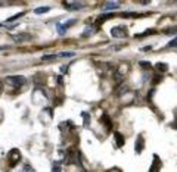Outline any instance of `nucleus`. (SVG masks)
I'll use <instances>...</instances> for the list:
<instances>
[{
    "label": "nucleus",
    "instance_id": "nucleus-1",
    "mask_svg": "<svg viewBox=\"0 0 177 172\" xmlns=\"http://www.w3.org/2000/svg\"><path fill=\"white\" fill-rule=\"evenodd\" d=\"M6 81H8L10 85H13L15 88H19V87H22V85L27 84V78L22 77V75H12V77H9Z\"/></svg>",
    "mask_w": 177,
    "mask_h": 172
},
{
    "label": "nucleus",
    "instance_id": "nucleus-2",
    "mask_svg": "<svg viewBox=\"0 0 177 172\" xmlns=\"http://www.w3.org/2000/svg\"><path fill=\"white\" fill-rule=\"evenodd\" d=\"M111 35L115 38H124L127 35V28L126 27H114L111 30Z\"/></svg>",
    "mask_w": 177,
    "mask_h": 172
},
{
    "label": "nucleus",
    "instance_id": "nucleus-3",
    "mask_svg": "<svg viewBox=\"0 0 177 172\" xmlns=\"http://www.w3.org/2000/svg\"><path fill=\"white\" fill-rule=\"evenodd\" d=\"M64 8L68 10H80L84 8V3L81 2H64Z\"/></svg>",
    "mask_w": 177,
    "mask_h": 172
},
{
    "label": "nucleus",
    "instance_id": "nucleus-4",
    "mask_svg": "<svg viewBox=\"0 0 177 172\" xmlns=\"http://www.w3.org/2000/svg\"><path fill=\"white\" fill-rule=\"evenodd\" d=\"M33 38L30 34L27 33H19V34H12V40L17 41V43H25V41H30Z\"/></svg>",
    "mask_w": 177,
    "mask_h": 172
},
{
    "label": "nucleus",
    "instance_id": "nucleus-5",
    "mask_svg": "<svg viewBox=\"0 0 177 172\" xmlns=\"http://www.w3.org/2000/svg\"><path fill=\"white\" fill-rule=\"evenodd\" d=\"M9 159H10V166H13V165L19 162V157H21V153L18 152L17 149H12L10 152H9Z\"/></svg>",
    "mask_w": 177,
    "mask_h": 172
},
{
    "label": "nucleus",
    "instance_id": "nucleus-6",
    "mask_svg": "<svg viewBox=\"0 0 177 172\" xmlns=\"http://www.w3.org/2000/svg\"><path fill=\"white\" fill-rule=\"evenodd\" d=\"M145 147V140L142 135H139L137 138H136V143H135V150L136 153H142V150Z\"/></svg>",
    "mask_w": 177,
    "mask_h": 172
},
{
    "label": "nucleus",
    "instance_id": "nucleus-7",
    "mask_svg": "<svg viewBox=\"0 0 177 172\" xmlns=\"http://www.w3.org/2000/svg\"><path fill=\"white\" fill-rule=\"evenodd\" d=\"M160 166H161V162H160V157L157 155H153V162H152L151 168L148 172H160Z\"/></svg>",
    "mask_w": 177,
    "mask_h": 172
},
{
    "label": "nucleus",
    "instance_id": "nucleus-8",
    "mask_svg": "<svg viewBox=\"0 0 177 172\" xmlns=\"http://www.w3.org/2000/svg\"><path fill=\"white\" fill-rule=\"evenodd\" d=\"M118 8H120L118 2H106L105 6H103V10H117Z\"/></svg>",
    "mask_w": 177,
    "mask_h": 172
},
{
    "label": "nucleus",
    "instance_id": "nucleus-9",
    "mask_svg": "<svg viewBox=\"0 0 177 172\" xmlns=\"http://www.w3.org/2000/svg\"><path fill=\"white\" fill-rule=\"evenodd\" d=\"M96 31H98V30H96L94 25H89V27H86L84 31H83V37H90V35H93Z\"/></svg>",
    "mask_w": 177,
    "mask_h": 172
},
{
    "label": "nucleus",
    "instance_id": "nucleus-10",
    "mask_svg": "<svg viewBox=\"0 0 177 172\" xmlns=\"http://www.w3.org/2000/svg\"><path fill=\"white\" fill-rule=\"evenodd\" d=\"M114 137H115V141H117V147H123L124 143H126V141H124V135L120 134V132H115Z\"/></svg>",
    "mask_w": 177,
    "mask_h": 172
},
{
    "label": "nucleus",
    "instance_id": "nucleus-11",
    "mask_svg": "<svg viewBox=\"0 0 177 172\" xmlns=\"http://www.w3.org/2000/svg\"><path fill=\"white\" fill-rule=\"evenodd\" d=\"M56 28H58V34H59V35H65V34H67L68 28L64 24H58V25H56Z\"/></svg>",
    "mask_w": 177,
    "mask_h": 172
},
{
    "label": "nucleus",
    "instance_id": "nucleus-12",
    "mask_svg": "<svg viewBox=\"0 0 177 172\" xmlns=\"http://www.w3.org/2000/svg\"><path fill=\"white\" fill-rule=\"evenodd\" d=\"M50 10V8L49 6H44V8H37V9H34V12L37 13V15H40V13H46V12H49Z\"/></svg>",
    "mask_w": 177,
    "mask_h": 172
},
{
    "label": "nucleus",
    "instance_id": "nucleus-13",
    "mask_svg": "<svg viewBox=\"0 0 177 172\" xmlns=\"http://www.w3.org/2000/svg\"><path fill=\"white\" fill-rule=\"evenodd\" d=\"M157 69H158L160 72H167L168 66L165 65V63H157Z\"/></svg>",
    "mask_w": 177,
    "mask_h": 172
},
{
    "label": "nucleus",
    "instance_id": "nucleus-14",
    "mask_svg": "<svg viewBox=\"0 0 177 172\" xmlns=\"http://www.w3.org/2000/svg\"><path fill=\"white\" fill-rule=\"evenodd\" d=\"M128 16L137 18V16H142V15L140 13H135V12H126V13H123V18H128Z\"/></svg>",
    "mask_w": 177,
    "mask_h": 172
},
{
    "label": "nucleus",
    "instance_id": "nucleus-15",
    "mask_svg": "<svg viewBox=\"0 0 177 172\" xmlns=\"http://www.w3.org/2000/svg\"><path fill=\"white\" fill-rule=\"evenodd\" d=\"M58 57V55H44V56H42V60H53V59H56Z\"/></svg>",
    "mask_w": 177,
    "mask_h": 172
},
{
    "label": "nucleus",
    "instance_id": "nucleus-16",
    "mask_svg": "<svg viewBox=\"0 0 177 172\" xmlns=\"http://www.w3.org/2000/svg\"><path fill=\"white\" fill-rule=\"evenodd\" d=\"M24 15H25V12H21V13H18V15H13V16H12V18H9L8 21H6V22H12V21H17L18 18L24 16Z\"/></svg>",
    "mask_w": 177,
    "mask_h": 172
},
{
    "label": "nucleus",
    "instance_id": "nucleus-17",
    "mask_svg": "<svg viewBox=\"0 0 177 172\" xmlns=\"http://www.w3.org/2000/svg\"><path fill=\"white\" fill-rule=\"evenodd\" d=\"M59 57H74V53L72 52H64V53H59Z\"/></svg>",
    "mask_w": 177,
    "mask_h": 172
},
{
    "label": "nucleus",
    "instance_id": "nucleus-18",
    "mask_svg": "<svg viewBox=\"0 0 177 172\" xmlns=\"http://www.w3.org/2000/svg\"><path fill=\"white\" fill-rule=\"evenodd\" d=\"M21 172H35V171H34L33 166H30V165H25V166L22 168V171H21Z\"/></svg>",
    "mask_w": 177,
    "mask_h": 172
},
{
    "label": "nucleus",
    "instance_id": "nucleus-19",
    "mask_svg": "<svg viewBox=\"0 0 177 172\" xmlns=\"http://www.w3.org/2000/svg\"><path fill=\"white\" fill-rule=\"evenodd\" d=\"M102 118H103V121H105V122H106V125H108V128H111V127H112V125H111V119H109V116H108V115H103V116H102Z\"/></svg>",
    "mask_w": 177,
    "mask_h": 172
},
{
    "label": "nucleus",
    "instance_id": "nucleus-20",
    "mask_svg": "<svg viewBox=\"0 0 177 172\" xmlns=\"http://www.w3.org/2000/svg\"><path fill=\"white\" fill-rule=\"evenodd\" d=\"M52 172H61V166L58 162H55V165L52 166Z\"/></svg>",
    "mask_w": 177,
    "mask_h": 172
},
{
    "label": "nucleus",
    "instance_id": "nucleus-21",
    "mask_svg": "<svg viewBox=\"0 0 177 172\" xmlns=\"http://www.w3.org/2000/svg\"><path fill=\"white\" fill-rule=\"evenodd\" d=\"M167 46H168V47H177V37L174 38V40H171V41H170V43L167 44Z\"/></svg>",
    "mask_w": 177,
    "mask_h": 172
},
{
    "label": "nucleus",
    "instance_id": "nucleus-22",
    "mask_svg": "<svg viewBox=\"0 0 177 172\" xmlns=\"http://www.w3.org/2000/svg\"><path fill=\"white\" fill-rule=\"evenodd\" d=\"M151 34H155V31H153V30H151V31H145V33L139 34L137 37H145V35H151Z\"/></svg>",
    "mask_w": 177,
    "mask_h": 172
},
{
    "label": "nucleus",
    "instance_id": "nucleus-23",
    "mask_svg": "<svg viewBox=\"0 0 177 172\" xmlns=\"http://www.w3.org/2000/svg\"><path fill=\"white\" fill-rule=\"evenodd\" d=\"M109 18H112V15H103V16L99 18V22H103V21H106V19H109Z\"/></svg>",
    "mask_w": 177,
    "mask_h": 172
},
{
    "label": "nucleus",
    "instance_id": "nucleus-24",
    "mask_svg": "<svg viewBox=\"0 0 177 172\" xmlns=\"http://www.w3.org/2000/svg\"><path fill=\"white\" fill-rule=\"evenodd\" d=\"M139 65L142 66V68H149V66H151V63H149V62H145V60H142Z\"/></svg>",
    "mask_w": 177,
    "mask_h": 172
},
{
    "label": "nucleus",
    "instance_id": "nucleus-25",
    "mask_svg": "<svg viewBox=\"0 0 177 172\" xmlns=\"http://www.w3.org/2000/svg\"><path fill=\"white\" fill-rule=\"evenodd\" d=\"M61 71H62V72H67V71H68V66H62V68H61Z\"/></svg>",
    "mask_w": 177,
    "mask_h": 172
},
{
    "label": "nucleus",
    "instance_id": "nucleus-26",
    "mask_svg": "<svg viewBox=\"0 0 177 172\" xmlns=\"http://www.w3.org/2000/svg\"><path fill=\"white\" fill-rule=\"evenodd\" d=\"M142 50H143V52H148V50H151V46H146V47H143Z\"/></svg>",
    "mask_w": 177,
    "mask_h": 172
},
{
    "label": "nucleus",
    "instance_id": "nucleus-27",
    "mask_svg": "<svg viewBox=\"0 0 177 172\" xmlns=\"http://www.w3.org/2000/svg\"><path fill=\"white\" fill-rule=\"evenodd\" d=\"M8 49H9L8 46H0V50H8Z\"/></svg>",
    "mask_w": 177,
    "mask_h": 172
},
{
    "label": "nucleus",
    "instance_id": "nucleus-28",
    "mask_svg": "<svg viewBox=\"0 0 177 172\" xmlns=\"http://www.w3.org/2000/svg\"><path fill=\"white\" fill-rule=\"evenodd\" d=\"M2 91H3V82L0 81V94H2Z\"/></svg>",
    "mask_w": 177,
    "mask_h": 172
},
{
    "label": "nucleus",
    "instance_id": "nucleus-29",
    "mask_svg": "<svg viewBox=\"0 0 177 172\" xmlns=\"http://www.w3.org/2000/svg\"><path fill=\"white\" fill-rule=\"evenodd\" d=\"M109 172H121V171H120V169H111Z\"/></svg>",
    "mask_w": 177,
    "mask_h": 172
}]
</instances>
